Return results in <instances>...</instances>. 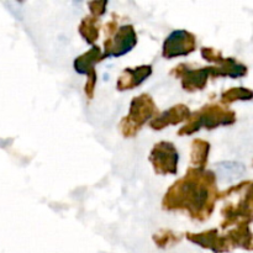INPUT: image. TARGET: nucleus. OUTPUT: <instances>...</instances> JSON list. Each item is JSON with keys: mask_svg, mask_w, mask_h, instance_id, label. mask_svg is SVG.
Listing matches in <instances>:
<instances>
[{"mask_svg": "<svg viewBox=\"0 0 253 253\" xmlns=\"http://www.w3.org/2000/svg\"><path fill=\"white\" fill-rule=\"evenodd\" d=\"M101 58V52L98 47H94L91 48L88 53L83 54V56L79 57L78 59L76 61L74 66H76V69L79 72V73H91L94 72L93 66L94 63H96L98 61H100Z\"/></svg>", "mask_w": 253, "mask_h": 253, "instance_id": "6e6552de", "label": "nucleus"}, {"mask_svg": "<svg viewBox=\"0 0 253 253\" xmlns=\"http://www.w3.org/2000/svg\"><path fill=\"white\" fill-rule=\"evenodd\" d=\"M195 48V39L192 34L183 30L172 32L165 42L163 56L172 58L174 56L188 54Z\"/></svg>", "mask_w": 253, "mask_h": 253, "instance_id": "7ed1b4c3", "label": "nucleus"}, {"mask_svg": "<svg viewBox=\"0 0 253 253\" xmlns=\"http://www.w3.org/2000/svg\"><path fill=\"white\" fill-rule=\"evenodd\" d=\"M210 72V68L207 69H199V71H187L184 73V81H183V85L185 88H202L204 86L205 82H207L208 73Z\"/></svg>", "mask_w": 253, "mask_h": 253, "instance_id": "1a4fd4ad", "label": "nucleus"}, {"mask_svg": "<svg viewBox=\"0 0 253 253\" xmlns=\"http://www.w3.org/2000/svg\"><path fill=\"white\" fill-rule=\"evenodd\" d=\"M207 151H208V145L205 143L204 147H203V150L200 151V141H197V142L194 143V156H193V162L195 163V165L198 166V169H200V165H204V162L207 161Z\"/></svg>", "mask_w": 253, "mask_h": 253, "instance_id": "9b49d317", "label": "nucleus"}, {"mask_svg": "<svg viewBox=\"0 0 253 253\" xmlns=\"http://www.w3.org/2000/svg\"><path fill=\"white\" fill-rule=\"evenodd\" d=\"M200 169L190 170L168 193L165 203L168 207H187L199 214L209 199V190L200 180Z\"/></svg>", "mask_w": 253, "mask_h": 253, "instance_id": "f257e3e1", "label": "nucleus"}, {"mask_svg": "<svg viewBox=\"0 0 253 253\" xmlns=\"http://www.w3.org/2000/svg\"><path fill=\"white\" fill-rule=\"evenodd\" d=\"M156 169L161 173H175L177 170L178 155L170 143L162 142L157 145L151 156Z\"/></svg>", "mask_w": 253, "mask_h": 253, "instance_id": "20e7f679", "label": "nucleus"}, {"mask_svg": "<svg viewBox=\"0 0 253 253\" xmlns=\"http://www.w3.org/2000/svg\"><path fill=\"white\" fill-rule=\"evenodd\" d=\"M188 115H189V110H188L187 106L178 105L163 114L157 120L152 121V126L156 128H161L166 125H169V124H177L184 120Z\"/></svg>", "mask_w": 253, "mask_h": 253, "instance_id": "423d86ee", "label": "nucleus"}, {"mask_svg": "<svg viewBox=\"0 0 253 253\" xmlns=\"http://www.w3.org/2000/svg\"><path fill=\"white\" fill-rule=\"evenodd\" d=\"M125 74H127V78L121 77L120 81H119V88L120 89L132 88V86L142 83L151 74V67L143 66L137 69H126Z\"/></svg>", "mask_w": 253, "mask_h": 253, "instance_id": "0eeeda50", "label": "nucleus"}, {"mask_svg": "<svg viewBox=\"0 0 253 253\" xmlns=\"http://www.w3.org/2000/svg\"><path fill=\"white\" fill-rule=\"evenodd\" d=\"M81 32L88 42L95 41V39L98 37V29L95 27V20L93 19H85L83 21V24L81 25Z\"/></svg>", "mask_w": 253, "mask_h": 253, "instance_id": "9d476101", "label": "nucleus"}, {"mask_svg": "<svg viewBox=\"0 0 253 253\" xmlns=\"http://www.w3.org/2000/svg\"><path fill=\"white\" fill-rule=\"evenodd\" d=\"M136 44V34L132 26H123L116 34L115 40L105 42L106 56H121Z\"/></svg>", "mask_w": 253, "mask_h": 253, "instance_id": "39448f33", "label": "nucleus"}, {"mask_svg": "<svg viewBox=\"0 0 253 253\" xmlns=\"http://www.w3.org/2000/svg\"><path fill=\"white\" fill-rule=\"evenodd\" d=\"M153 109H155V105L148 96L142 95L135 99L131 104L130 115H128L127 120L125 121L126 128H124V133L130 136V130H132V133L135 132L138 126L142 125L152 115Z\"/></svg>", "mask_w": 253, "mask_h": 253, "instance_id": "f03ea898", "label": "nucleus"}]
</instances>
